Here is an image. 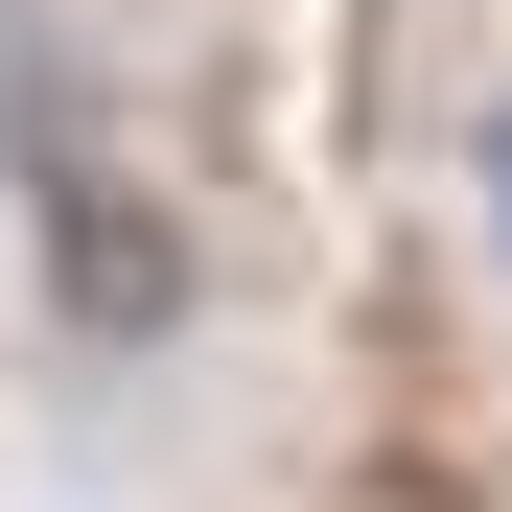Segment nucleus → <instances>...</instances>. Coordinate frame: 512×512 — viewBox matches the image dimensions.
Returning a JSON list of instances; mask_svg holds the SVG:
<instances>
[{
	"instance_id": "f257e3e1",
	"label": "nucleus",
	"mask_w": 512,
	"mask_h": 512,
	"mask_svg": "<svg viewBox=\"0 0 512 512\" xmlns=\"http://www.w3.org/2000/svg\"><path fill=\"white\" fill-rule=\"evenodd\" d=\"M24 210H47V303L94 326V350H163V326H187V233H163V187H117L70 117H24Z\"/></svg>"
},
{
	"instance_id": "f03ea898",
	"label": "nucleus",
	"mask_w": 512,
	"mask_h": 512,
	"mask_svg": "<svg viewBox=\"0 0 512 512\" xmlns=\"http://www.w3.org/2000/svg\"><path fill=\"white\" fill-rule=\"evenodd\" d=\"M489 256H512V117H489Z\"/></svg>"
}]
</instances>
